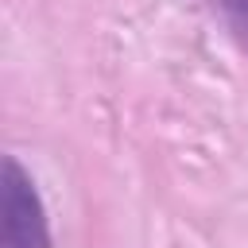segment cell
<instances>
[{"mask_svg": "<svg viewBox=\"0 0 248 248\" xmlns=\"http://www.w3.org/2000/svg\"><path fill=\"white\" fill-rule=\"evenodd\" d=\"M0 248H50V221L35 178L16 155L0 167Z\"/></svg>", "mask_w": 248, "mask_h": 248, "instance_id": "1", "label": "cell"}, {"mask_svg": "<svg viewBox=\"0 0 248 248\" xmlns=\"http://www.w3.org/2000/svg\"><path fill=\"white\" fill-rule=\"evenodd\" d=\"M209 4L221 16V23L232 35V43L240 50H248V0H209Z\"/></svg>", "mask_w": 248, "mask_h": 248, "instance_id": "2", "label": "cell"}]
</instances>
